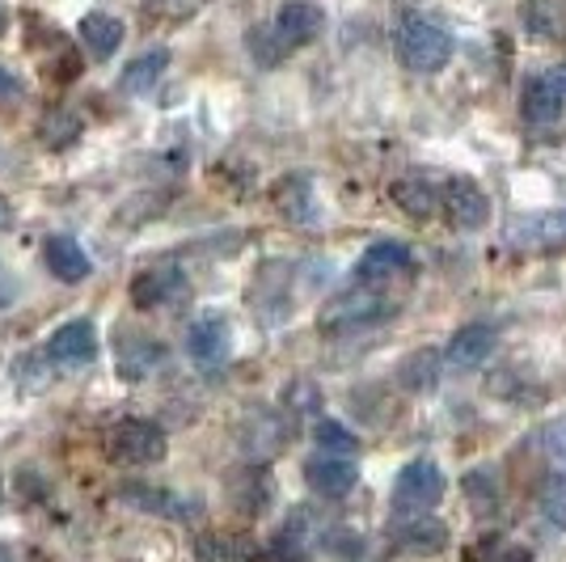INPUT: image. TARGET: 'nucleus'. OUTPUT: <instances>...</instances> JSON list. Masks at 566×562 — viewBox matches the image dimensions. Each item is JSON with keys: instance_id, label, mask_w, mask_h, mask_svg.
<instances>
[{"instance_id": "f257e3e1", "label": "nucleus", "mask_w": 566, "mask_h": 562, "mask_svg": "<svg viewBox=\"0 0 566 562\" xmlns=\"http://www.w3.org/2000/svg\"><path fill=\"white\" fill-rule=\"evenodd\" d=\"M398 64L410 72H440L452 60V34L431 18H406L394 34Z\"/></svg>"}, {"instance_id": "f03ea898", "label": "nucleus", "mask_w": 566, "mask_h": 562, "mask_svg": "<svg viewBox=\"0 0 566 562\" xmlns=\"http://www.w3.org/2000/svg\"><path fill=\"white\" fill-rule=\"evenodd\" d=\"M444 491H449L444 469L436 466V461H427V457H419V461L401 466V473L394 478V512L423 516L444 499Z\"/></svg>"}, {"instance_id": "7ed1b4c3", "label": "nucleus", "mask_w": 566, "mask_h": 562, "mask_svg": "<svg viewBox=\"0 0 566 562\" xmlns=\"http://www.w3.org/2000/svg\"><path fill=\"white\" fill-rule=\"evenodd\" d=\"M166 431L153 419H123L106 436V452L118 466H157L166 457Z\"/></svg>"}, {"instance_id": "20e7f679", "label": "nucleus", "mask_w": 566, "mask_h": 562, "mask_svg": "<svg viewBox=\"0 0 566 562\" xmlns=\"http://www.w3.org/2000/svg\"><path fill=\"white\" fill-rule=\"evenodd\" d=\"M394 301L385 296V292H373L368 283H359L355 292H338L331 305L317 313V326L322 330H359V326H373L380 318H389L394 313Z\"/></svg>"}, {"instance_id": "39448f33", "label": "nucleus", "mask_w": 566, "mask_h": 562, "mask_svg": "<svg viewBox=\"0 0 566 562\" xmlns=\"http://www.w3.org/2000/svg\"><path fill=\"white\" fill-rule=\"evenodd\" d=\"M512 250L524 254H549V250H566V208L558 211H533L512 220V229L503 237Z\"/></svg>"}, {"instance_id": "423d86ee", "label": "nucleus", "mask_w": 566, "mask_h": 562, "mask_svg": "<svg viewBox=\"0 0 566 562\" xmlns=\"http://www.w3.org/2000/svg\"><path fill=\"white\" fill-rule=\"evenodd\" d=\"M322 25H326V13L313 4V0H287V4H280V13H275V22H271V43H275V51H296L305 48V43H313L317 34H322Z\"/></svg>"}, {"instance_id": "0eeeda50", "label": "nucleus", "mask_w": 566, "mask_h": 562, "mask_svg": "<svg viewBox=\"0 0 566 562\" xmlns=\"http://www.w3.org/2000/svg\"><path fill=\"white\" fill-rule=\"evenodd\" d=\"M520 111H524V123H528V127H554L566 111V69L537 72V76L524 85Z\"/></svg>"}, {"instance_id": "6e6552de", "label": "nucleus", "mask_w": 566, "mask_h": 562, "mask_svg": "<svg viewBox=\"0 0 566 562\" xmlns=\"http://www.w3.org/2000/svg\"><path fill=\"white\" fill-rule=\"evenodd\" d=\"M440 199H444V216H449L452 229L473 233V229L491 225V195L478 187L473 178H465V174L449 178L444 190H440Z\"/></svg>"}, {"instance_id": "1a4fd4ad", "label": "nucleus", "mask_w": 566, "mask_h": 562, "mask_svg": "<svg viewBox=\"0 0 566 562\" xmlns=\"http://www.w3.org/2000/svg\"><path fill=\"white\" fill-rule=\"evenodd\" d=\"M410 271H415V250L401 241H373L355 262V280L368 283V288H385Z\"/></svg>"}, {"instance_id": "9d476101", "label": "nucleus", "mask_w": 566, "mask_h": 562, "mask_svg": "<svg viewBox=\"0 0 566 562\" xmlns=\"http://www.w3.org/2000/svg\"><path fill=\"white\" fill-rule=\"evenodd\" d=\"M495 347H499V330L486 326V322H470V326H461L449 339L444 364H449L452 373H473V368H482L495 355Z\"/></svg>"}, {"instance_id": "9b49d317", "label": "nucleus", "mask_w": 566, "mask_h": 562, "mask_svg": "<svg viewBox=\"0 0 566 562\" xmlns=\"http://www.w3.org/2000/svg\"><path fill=\"white\" fill-rule=\"evenodd\" d=\"M305 482L308 491L326 495V499H343L355 491L359 482V466L343 452H313L305 461Z\"/></svg>"}, {"instance_id": "f8f14e48", "label": "nucleus", "mask_w": 566, "mask_h": 562, "mask_svg": "<svg viewBox=\"0 0 566 562\" xmlns=\"http://www.w3.org/2000/svg\"><path fill=\"white\" fill-rule=\"evenodd\" d=\"M187 296V275L178 271V267H148L140 271L136 280H132V305L136 309H157V305H174V301H182Z\"/></svg>"}, {"instance_id": "ddd939ff", "label": "nucleus", "mask_w": 566, "mask_h": 562, "mask_svg": "<svg viewBox=\"0 0 566 562\" xmlns=\"http://www.w3.org/2000/svg\"><path fill=\"white\" fill-rule=\"evenodd\" d=\"M187 352L199 368H220L233 352V330L224 318H199L187 334Z\"/></svg>"}, {"instance_id": "4468645a", "label": "nucleus", "mask_w": 566, "mask_h": 562, "mask_svg": "<svg viewBox=\"0 0 566 562\" xmlns=\"http://www.w3.org/2000/svg\"><path fill=\"white\" fill-rule=\"evenodd\" d=\"M48 355L55 364H90L97 360V330L85 318H72L48 339Z\"/></svg>"}, {"instance_id": "2eb2a0df", "label": "nucleus", "mask_w": 566, "mask_h": 562, "mask_svg": "<svg viewBox=\"0 0 566 562\" xmlns=\"http://www.w3.org/2000/svg\"><path fill=\"white\" fill-rule=\"evenodd\" d=\"M43 262H48L51 275L64 283L90 280V271H94V262H90V254L81 250V241L69 233H51L48 241H43Z\"/></svg>"}, {"instance_id": "dca6fc26", "label": "nucleus", "mask_w": 566, "mask_h": 562, "mask_svg": "<svg viewBox=\"0 0 566 562\" xmlns=\"http://www.w3.org/2000/svg\"><path fill=\"white\" fill-rule=\"evenodd\" d=\"M394 541L406 554H440L449 545V529L436 520V516H406L394 524Z\"/></svg>"}, {"instance_id": "f3484780", "label": "nucleus", "mask_w": 566, "mask_h": 562, "mask_svg": "<svg viewBox=\"0 0 566 562\" xmlns=\"http://www.w3.org/2000/svg\"><path fill=\"white\" fill-rule=\"evenodd\" d=\"M123 499L136 503V508H144V512L174 516V520H190V516L203 512L195 499H182V495H174V491H157V487H127Z\"/></svg>"}, {"instance_id": "a211bd4d", "label": "nucleus", "mask_w": 566, "mask_h": 562, "mask_svg": "<svg viewBox=\"0 0 566 562\" xmlns=\"http://www.w3.org/2000/svg\"><path fill=\"white\" fill-rule=\"evenodd\" d=\"M169 69V51L157 48V51H144V55H136L127 69H123V76H118V90L123 94H148L161 76H166Z\"/></svg>"}, {"instance_id": "6ab92c4d", "label": "nucleus", "mask_w": 566, "mask_h": 562, "mask_svg": "<svg viewBox=\"0 0 566 562\" xmlns=\"http://www.w3.org/2000/svg\"><path fill=\"white\" fill-rule=\"evenodd\" d=\"M389 199H394L410 220H431L436 208H440V190H431L423 178H398V183L389 187Z\"/></svg>"}, {"instance_id": "aec40b11", "label": "nucleus", "mask_w": 566, "mask_h": 562, "mask_svg": "<svg viewBox=\"0 0 566 562\" xmlns=\"http://www.w3.org/2000/svg\"><path fill=\"white\" fill-rule=\"evenodd\" d=\"M275 204L283 208L287 220H296V225H313V190H308V178L305 174H292V178H283L280 187H275Z\"/></svg>"}, {"instance_id": "412c9836", "label": "nucleus", "mask_w": 566, "mask_h": 562, "mask_svg": "<svg viewBox=\"0 0 566 562\" xmlns=\"http://www.w3.org/2000/svg\"><path fill=\"white\" fill-rule=\"evenodd\" d=\"M81 39L94 55H115L123 48V22L111 13H85L81 18Z\"/></svg>"}, {"instance_id": "4be33fe9", "label": "nucleus", "mask_w": 566, "mask_h": 562, "mask_svg": "<svg viewBox=\"0 0 566 562\" xmlns=\"http://www.w3.org/2000/svg\"><path fill=\"white\" fill-rule=\"evenodd\" d=\"M313 440H317L322 452H343V457H355V452H359V436H355L352 427H343V423H334V419L313 423Z\"/></svg>"}, {"instance_id": "5701e85b", "label": "nucleus", "mask_w": 566, "mask_h": 562, "mask_svg": "<svg viewBox=\"0 0 566 562\" xmlns=\"http://www.w3.org/2000/svg\"><path fill=\"white\" fill-rule=\"evenodd\" d=\"M440 364H444V360H436V352L406 355V364H401V385H406V389H431L436 376H440Z\"/></svg>"}, {"instance_id": "b1692460", "label": "nucleus", "mask_w": 566, "mask_h": 562, "mask_svg": "<svg viewBox=\"0 0 566 562\" xmlns=\"http://www.w3.org/2000/svg\"><path fill=\"white\" fill-rule=\"evenodd\" d=\"M39 132H43V140H48L51 148H64V144H72L81 136V118L69 115V111H51L48 123H43Z\"/></svg>"}, {"instance_id": "393cba45", "label": "nucleus", "mask_w": 566, "mask_h": 562, "mask_svg": "<svg viewBox=\"0 0 566 562\" xmlns=\"http://www.w3.org/2000/svg\"><path fill=\"white\" fill-rule=\"evenodd\" d=\"M542 512L545 520H554L558 529H566V473H558L542 495Z\"/></svg>"}, {"instance_id": "a878e982", "label": "nucleus", "mask_w": 566, "mask_h": 562, "mask_svg": "<svg viewBox=\"0 0 566 562\" xmlns=\"http://www.w3.org/2000/svg\"><path fill=\"white\" fill-rule=\"evenodd\" d=\"M13 102H22V85L13 72L0 69V106H13Z\"/></svg>"}, {"instance_id": "bb28decb", "label": "nucleus", "mask_w": 566, "mask_h": 562, "mask_svg": "<svg viewBox=\"0 0 566 562\" xmlns=\"http://www.w3.org/2000/svg\"><path fill=\"white\" fill-rule=\"evenodd\" d=\"M9 225H13V208L0 199V229H9Z\"/></svg>"}, {"instance_id": "cd10ccee", "label": "nucleus", "mask_w": 566, "mask_h": 562, "mask_svg": "<svg viewBox=\"0 0 566 562\" xmlns=\"http://www.w3.org/2000/svg\"><path fill=\"white\" fill-rule=\"evenodd\" d=\"M9 30V9H4V0H0V34Z\"/></svg>"}, {"instance_id": "c85d7f7f", "label": "nucleus", "mask_w": 566, "mask_h": 562, "mask_svg": "<svg viewBox=\"0 0 566 562\" xmlns=\"http://www.w3.org/2000/svg\"><path fill=\"white\" fill-rule=\"evenodd\" d=\"M0 562H13V554H9V545H0Z\"/></svg>"}]
</instances>
